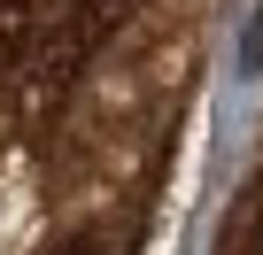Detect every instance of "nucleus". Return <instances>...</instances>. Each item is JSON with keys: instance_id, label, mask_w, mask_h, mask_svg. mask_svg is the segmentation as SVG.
Masks as SVG:
<instances>
[{"instance_id": "obj_1", "label": "nucleus", "mask_w": 263, "mask_h": 255, "mask_svg": "<svg viewBox=\"0 0 263 255\" xmlns=\"http://www.w3.org/2000/svg\"><path fill=\"white\" fill-rule=\"evenodd\" d=\"M232 62H240V77H263V8L248 16V31H240V47H232Z\"/></svg>"}]
</instances>
